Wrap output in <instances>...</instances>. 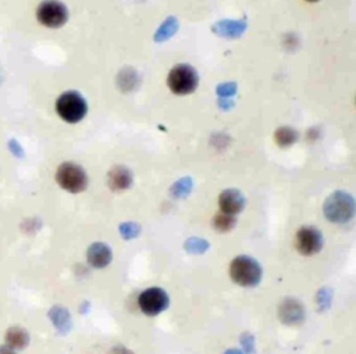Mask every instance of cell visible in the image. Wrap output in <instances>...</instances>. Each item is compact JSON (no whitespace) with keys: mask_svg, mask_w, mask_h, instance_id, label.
Segmentation results:
<instances>
[{"mask_svg":"<svg viewBox=\"0 0 356 354\" xmlns=\"http://www.w3.org/2000/svg\"><path fill=\"white\" fill-rule=\"evenodd\" d=\"M296 140V132L292 129V128H288V126H284V128H280L277 132H275V142L285 147V146H291L293 142Z\"/></svg>","mask_w":356,"mask_h":354,"instance_id":"cell-14","label":"cell"},{"mask_svg":"<svg viewBox=\"0 0 356 354\" xmlns=\"http://www.w3.org/2000/svg\"><path fill=\"white\" fill-rule=\"evenodd\" d=\"M229 275L241 286H254L261 278V268L256 260L241 255L231 262Z\"/></svg>","mask_w":356,"mask_h":354,"instance_id":"cell-1","label":"cell"},{"mask_svg":"<svg viewBox=\"0 0 356 354\" xmlns=\"http://www.w3.org/2000/svg\"><path fill=\"white\" fill-rule=\"evenodd\" d=\"M111 261V250L104 243H93L88 248V262L95 268H104Z\"/></svg>","mask_w":356,"mask_h":354,"instance_id":"cell-11","label":"cell"},{"mask_svg":"<svg viewBox=\"0 0 356 354\" xmlns=\"http://www.w3.org/2000/svg\"><path fill=\"white\" fill-rule=\"evenodd\" d=\"M278 317L286 325H298L305 318V308L296 298H285L278 307Z\"/></svg>","mask_w":356,"mask_h":354,"instance_id":"cell-9","label":"cell"},{"mask_svg":"<svg viewBox=\"0 0 356 354\" xmlns=\"http://www.w3.org/2000/svg\"><path fill=\"white\" fill-rule=\"evenodd\" d=\"M324 212L327 218L332 222H346L352 218L355 212L353 199L343 192H335L327 199L324 204Z\"/></svg>","mask_w":356,"mask_h":354,"instance_id":"cell-3","label":"cell"},{"mask_svg":"<svg viewBox=\"0 0 356 354\" xmlns=\"http://www.w3.org/2000/svg\"><path fill=\"white\" fill-rule=\"evenodd\" d=\"M108 354H134L132 351H129L128 348L122 347V346H117V347H113Z\"/></svg>","mask_w":356,"mask_h":354,"instance_id":"cell-21","label":"cell"},{"mask_svg":"<svg viewBox=\"0 0 356 354\" xmlns=\"http://www.w3.org/2000/svg\"><path fill=\"white\" fill-rule=\"evenodd\" d=\"M36 17L42 25L49 28H58L67 21L68 11L65 6L57 0H44L39 4Z\"/></svg>","mask_w":356,"mask_h":354,"instance_id":"cell-6","label":"cell"},{"mask_svg":"<svg viewBox=\"0 0 356 354\" xmlns=\"http://www.w3.org/2000/svg\"><path fill=\"white\" fill-rule=\"evenodd\" d=\"M213 224H214L217 230L227 232V230H231L235 226V218H234V215H229V214H225V212H220V214L216 215Z\"/></svg>","mask_w":356,"mask_h":354,"instance_id":"cell-15","label":"cell"},{"mask_svg":"<svg viewBox=\"0 0 356 354\" xmlns=\"http://www.w3.org/2000/svg\"><path fill=\"white\" fill-rule=\"evenodd\" d=\"M6 346L11 347L13 350L24 348L29 343V335L24 328L13 326L6 332Z\"/></svg>","mask_w":356,"mask_h":354,"instance_id":"cell-13","label":"cell"},{"mask_svg":"<svg viewBox=\"0 0 356 354\" xmlns=\"http://www.w3.org/2000/svg\"><path fill=\"white\" fill-rule=\"evenodd\" d=\"M0 354H17L15 353V350H13L11 347H8V346H0Z\"/></svg>","mask_w":356,"mask_h":354,"instance_id":"cell-22","label":"cell"},{"mask_svg":"<svg viewBox=\"0 0 356 354\" xmlns=\"http://www.w3.org/2000/svg\"><path fill=\"white\" fill-rule=\"evenodd\" d=\"M307 1H317V0H307Z\"/></svg>","mask_w":356,"mask_h":354,"instance_id":"cell-24","label":"cell"},{"mask_svg":"<svg viewBox=\"0 0 356 354\" xmlns=\"http://www.w3.org/2000/svg\"><path fill=\"white\" fill-rule=\"evenodd\" d=\"M218 204H220L221 212L234 215L243 208L245 199L236 189H227L220 194Z\"/></svg>","mask_w":356,"mask_h":354,"instance_id":"cell-10","label":"cell"},{"mask_svg":"<svg viewBox=\"0 0 356 354\" xmlns=\"http://www.w3.org/2000/svg\"><path fill=\"white\" fill-rule=\"evenodd\" d=\"M120 232H121V236L125 239L135 237L139 233V225H136L134 222H125L120 226Z\"/></svg>","mask_w":356,"mask_h":354,"instance_id":"cell-17","label":"cell"},{"mask_svg":"<svg viewBox=\"0 0 356 354\" xmlns=\"http://www.w3.org/2000/svg\"><path fill=\"white\" fill-rule=\"evenodd\" d=\"M241 340H242V343H243V347H245L248 351H252V348H253V337H252L249 333H245V335H242Z\"/></svg>","mask_w":356,"mask_h":354,"instance_id":"cell-20","label":"cell"},{"mask_svg":"<svg viewBox=\"0 0 356 354\" xmlns=\"http://www.w3.org/2000/svg\"><path fill=\"white\" fill-rule=\"evenodd\" d=\"M56 179L64 190L71 193L82 192L88 185V176L85 171L74 162L61 164L56 172Z\"/></svg>","mask_w":356,"mask_h":354,"instance_id":"cell-4","label":"cell"},{"mask_svg":"<svg viewBox=\"0 0 356 354\" xmlns=\"http://www.w3.org/2000/svg\"><path fill=\"white\" fill-rule=\"evenodd\" d=\"M139 308L146 315H157L168 305V296L160 287H149L138 298Z\"/></svg>","mask_w":356,"mask_h":354,"instance_id":"cell-7","label":"cell"},{"mask_svg":"<svg viewBox=\"0 0 356 354\" xmlns=\"http://www.w3.org/2000/svg\"><path fill=\"white\" fill-rule=\"evenodd\" d=\"M54 321L57 322V325L65 326V325L70 322V317H68V312H67L65 310H57V311H56V317H54Z\"/></svg>","mask_w":356,"mask_h":354,"instance_id":"cell-18","label":"cell"},{"mask_svg":"<svg viewBox=\"0 0 356 354\" xmlns=\"http://www.w3.org/2000/svg\"><path fill=\"white\" fill-rule=\"evenodd\" d=\"M86 110V101L76 92H65L56 101L57 114L70 124L81 121L85 117Z\"/></svg>","mask_w":356,"mask_h":354,"instance_id":"cell-2","label":"cell"},{"mask_svg":"<svg viewBox=\"0 0 356 354\" xmlns=\"http://www.w3.org/2000/svg\"><path fill=\"white\" fill-rule=\"evenodd\" d=\"M224 354H243V353L239 351V350H236V348H229V350H227Z\"/></svg>","mask_w":356,"mask_h":354,"instance_id":"cell-23","label":"cell"},{"mask_svg":"<svg viewBox=\"0 0 356 354\" xmlns=\"http://www.w3.org/2000/svg\"><path fill=\"white\" fill-rule=\"evenodd\" d=\"M295 243H296V248L302 254L310 255V254L317 253L323 247V237L317 229L305 226L298 230Z\"/></svg>","mask_w":356,"mask_h":354,"instance_id":"cell-8","label":"cell"},{"mask_svg":"<svg viewBox=\"0 0 356 354\" xmlns=\"http://www.w3.org/2000/svg\"><path fill=\"white\" fill-rule=\"evenodd\" d=\"M177 187H178V189H175V194H177V196H181L182 193H184V194H186V193L189 192L191 182H189L188 179H182L181 182H178V183H177Z\"/></svg>","mask_w":356,"mask_h":354,"instance_id":"cell-19","label":"cell"},{"mask_svg":"<svg viewBox=\"0 0 356 354\" xmlns=\"http://www.w3.org/2000/svg\"><path fill=\"white\" fill-rule=\"evenodd\" d=\"M131 182H132V175L122 165H115L108 172V185L113 190H125L131 185Z\"/></svg>","mask_w":356,"mask_h":354,"instance_id":"cell-12","label":"cell"},{"mask_svg":"<svg viewBox=\"0 0 356 354\" xmlns=\"http://www.w3.org/2000/svg\"><path fill=\"white\" fill-rule=\"evenodd\" d=\"M185 248H186L188 253L202 254L209 248V243L203 239H199V237H191L189 240L185 242Z\"/></svg>","mask_w":356,"mask_h":354,"instance_id":"cell-16","label":"cell"},{"mask_svg":"<svg viewBox=\"0 0 356 354\" xmlns=\"http://www.w3.org/2000/svg\"><path fill=\"white\" fill-rule=\"evenodd\" d=\"M170 89L177 94H188L195 90L197 85V74L188 64L175 65L167 78Z\"/></svg>","mask_w":356,"mask_h":354,"instance_id":"cell-5","label":"cell"}]
</instances>
